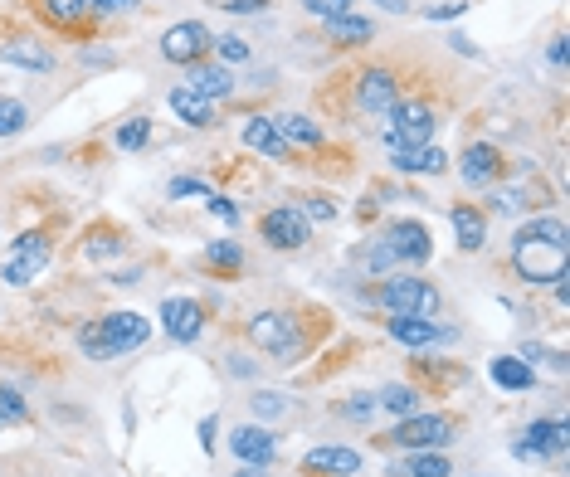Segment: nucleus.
<instances>
[{
  "mask_svg": "<svg viewBox=\"0 0 570 477\" xmlns=\"http://www.w3.org/2000/svg\"><path fill=\"white\" fill-rule=\"evenodd\" d=\"M249 341L264 346L273 361H298V351H303V331L288 312H254L249 317Z\"/></svg>",
  "mask_w": 570,
  "mask_h": 477,
  "instance_id": "nucleus-1",
  "label": "nucleus"
},
{
  "mask_svg": "<svg viewBox=\"0 0 570 477\" xmlns=\"http://www.w3.org/2000/svg\"><path fill=\"white\" fill-rule=\"evenodd\" d=\"M512 263L527 283H561L570 273V249L566 244H536V239H517Z\"/></svg>",
  "mask_w": 570,
  "mask_h": 477,
  "instance_id": "nucleus-2",
  "label": "nucleus"
},
{
  "mask_svg": "<svg viewBox=\"0 0 570 477\" xmlns=\"http://www.w3.org/2000/svg\"><path fill=\"white\" fill-rule=\"evenodd\" d=\"M380 307L390 317H439V288L424 278H390L380 288Z\"/></svg>",
  "mask_w": 570,
  "mask_h": 477,
  "instance_id": "nucleus-3",
  "label": "nucleus"
},
{
  "mask_svg": "<svg viewBox=\"0 0 570 477\" xmlns=\"http://www.w3.org/2000/svg\"><path fill=\"white\" fill-rule=\"evenodd\" d=\"M210 44H215V35L200 25V20H181V25H171L166 35H161V59L166 64H200L205 54H210Z\"/></svg>",
  "mask_w": 570,
  "mask_h": 477,
  "instance_id": "nucleus-4",
  "label": "nucleus"
},
{
  "mask_svg": "<svg viewBox=\"0 0 570 477\" xmlns=\"http://www.w3.org/2000/svg\"><path fill=\"white\" fill-rule=\"evenodd\" d=\"M454 419L449 414H410V419H400V429H395V443L400 448H410V453H419V448H444V443L454 439Z\"/></svg>",
  "mask_w": 570,
  "mask_h": 477,
  "instance_id": "nucleus-5",
  "label": "nucleus"
},
{
  "mask_svg": "<svg viewBox=\"0 0 570 477\" xmlns=\"http://www.w3.org/2000/svg\"><path fill=\"white\" fill-rule=\"evenodd\" d=\"M264 239L273 249H303L307 239H312V220H307L303 210H293V205H278V210L264 215Z\"/></svg>",
  "mask_w": 570,
  "mask_h": 477,
  "instance_id": "nucleus-6",
  "label": "nucleus"
},
{
  "mask_svg": "<svg viewBox=\"0 0 570 477\" xmlns=\"http://www.w3.org/2000/svg\"><path fill=\"white\" fill-rule=\"evenodd\" d=\"M161 322H166V336L176 346H190L200 331H205V307L195 297H166L161 302Z\"/></svg>",
  "mask_w": 570,
  "mask_h": 477,
  "instance_id": "nucleus-7",
  "label": "nucleus"
},
{
  "mask_svg": "<svg viewBox=\"0 0 570 477\" xmlns=\"http://www.w3.org/2000/svg\"><path fill=\"white\" fill-rule=\"evenodd\" d=\"M103 331H108V361H113V356H127V351L147 346L152 322H147L142 312H108V317H103Z\"/></svg>",
  "mask_w": 570,
  "mask_h": 477,
  "instance_id": "nucleus-8",
  "label": "nucleus"
},
{
  "mask_svg": "<svg viewBox=\"0 0 570 477\" xmlns=\"http://www.w3.org/2000/svg\"><path fill=\"white\" fill-rule=\"evenodd\" d=\"M390 132L410 151L429 147V137H434V112H429V103H395L390 108Z\"/></svg>",
  "mask_w": 570,
  "mask_h": 477,
  "instance_id": "nucleus-9",
  "label": "nucleus"
},
{
  "mask_svg": "<svg viewBox=\"0 0 570 477\" xmlns=\"http://www.w3.org/2000/svg\"><path fill=\"white\" fill-rule=\"evenodd\" d=\"M229 453L239 458V463H249V468H268L273 463V453H278V439L259 429V424H239L234 434H229Z\"/></svg>",
  "mask_w": 570,
  "mask_h": 477,
  "instance_id": "nucleus-10",
  "label": "nucleus"
},
{
  "mask_svg": "<svg viewBox=\"0 0 570 477\" xmlns=\"http://www.w3.org/2000/svg\"><path fill=\"white\" fill-rule=\"evenodd\" d=\"M385 244H390V254L400 258V263H424V258L434 254V244H429V229L419 220H395L385 229Z\"/></svg>",
  "mask_w": 570,
  "mask_h": 477,
  "instance_id": "nucleus-11",
  "label": "nucleus"
},
{
  "mask_svg": "<svg viewBox=\"0 0 570 477\" xmlns=\"http://www.w3.org/2000/svg\"><path fill=\"white\" fill-rule=\"evenodd\" d=\"M303 473H312V477H351V473H361V453H356V448H342V443L312 448V453L303 458Z\"/></svg>",
  "mask_w": 570,
  "mask_h": 477,
  "instance_id": "nucleus-12",
  "label": "nucleus"
},
{
  "mask_svg": "<svg viewBox=\"0 0 570 477\" xmlns=\"http://www.w3.org/2000/svg\"><path fill=\"white\" fill-rule=\"evenodd\" d=\"M395 93H400V83H395L390 69H366L361 83H356V103H361L366 112H390L395 103H400Z\"/></svg>",
  "mask_w": 570,
  "mask_h": 477,
  "instance_id": "nucleus-13",
  "label": "nucleus"
},
{
  "mask_svg": "<svg viewBox=\"0 0 570 477\" xmlns=\"http://www.w3.org/2000/svg\"><path fill=\"white\" fill-rule=\"evenodd\" d=\"M181 88H190V93L205 98V103H215V98H229V93H234V74H229L225 64H190Z\"/></svg>",
  "mask_w": 570,
  "mask_h": 477,
  "instance_id": "nucleus-14",
  "label": "nucleus"
},
{
  "mask_svg": "<svg viewBox=\"0 0 570 477\" xmlns=\"http://www.w3.org/2000/svg\"><path fill=\"white\" fill-rule=\"evenodd\" d=\"M566 443H570L566 419H536L532 429H527V443L517 453L522 458H546V453H566Z\"/></svg>",
  "mask_w": 570,
  "mask_h": 477,
  "instance_id": "nucleus-15",
  "label": "nucleus"
},
{
  "mask_svg": "<svg viewBox=\"0 0 570 477\" xmlns=\"http://www.w3.org/2000/svg\"><path fill=\"white\" fill-rule=\"evenodd\" d=\"M463 181L468 185H493L497 181V171H502V156H497L493 142H473V147L463 151Z\"/></svg>",
  "mask_w": 570,
  "mask_h": 477,
  "instance_id": "nucleus-16",
  "label": "nucleus"
},
{
  "mask_svg": "<svg viewBox=\"0 0 570 477\" xmlns=\"http://www.w3.org/2000/svg\"><path fill=\"white\" fill-rule=\"evenodd\" d=\"M449 220H454V244L463 249V254H478V249L488 244V220H483L473 205H458Z\"/></svg>",
  "mask_w": 570,
  "mask_h": 477,
  "instance_id": "nucleus-17",
  "label": "nucleus"
},
{
  "mask_svg": "<svg viewBox=\"0 0 570 477\" xmlns=\"http://www.w3.org/2000/svg\"><path fill=\"white\" fill-rule=\"evenodd\" d=\"M390 336L410 351H429L439 341V327H434V317H390Z\"/></svg>",
  "mask_w": 570,
  "mask_h": 477,
  "instance_id": "nucleus-18",
  "label": "nucleus"
},
{
  "mask_svg": "<svg viewBox=\"0 0 570 477\" xmlns=\"http://www.w3.org/2000/svg\"><path fill=\"white\" fill-rule=\"evenodd\" d=\"M244 142H249L254 151H264V156H273V161H283V156H288V142L278 137L273 117H249V122H244Z\"/></svg>",
  "mask_w": 570,
  "mask_h": 477,
  "instance_id": "nucleus-19",
  "label": "nucleus"
},
{
  "mask_svg": "<svg viewBox=\"0 0 570 477\" xmlns=\"http://www.w3.org/2000/svg\"><path fill=\"white\" fill-rule=\"evenodd\" d=\"M488 375H493L502 390H532L536 385V370L522 356H497L493 366H488Z\"/></svg>",
  "mask_w": 570,
  "mask_h": 477,
  "instance_id": "nucleus-20",
  "label": "nucleus"
},
{
  "mask_svg": "<svg viewBox=\"0 0 570 477\" xmlns=\"http://www.w3.org/2000/svg\"><path fill=\"white\" fill-rule=\"evenodd\" d=\"M273 127H278L283 142H298V147H317L322 142V127L312 117H303V112H283V117H273Z\"/></svg>",
  "mask_w": 570,
  "mask_h": 477,
  "instance_id": "nucleus-21",
  "label": "nucleus"
},
{
  "mask_svg": "<svg viewBox=\"0 0 570 477\" xmlns=\"http://www.w3.org/2000/svg\"><path fill=\"white\" fill-rule=\"evenodd\" d=\"M327 35L337 39V44H371V35H376V25L366 20V15H337V20H327Z\"/></svg>",
  "mask_w": 570,
  "mask_h": 477,
  "instance_id": "nucleus-22",
  "label": "nucleus"
},
{
  "mask_svg": "<svg viewBox=\"0 0 570 477\" xmlns=\"http://www.w3.org/2000/svg\"><path fill=\"white\" fill-rule=\"evenodd\" d=\"M0 59L5 64H20V69H54V59L39 49V44H30V39H10V44H0Z\"/></svg>",
  "mask_w": 570,
  "mask_h": 477,
  "instance_id": "nucleus-23",
  "label": "nucleus"
},
{
  "mask_svg": "<svg viewBox=\"0 0 570 477\" xmlns=\"http://www.w3.org/2000/svg\"><path fill=\"white\" fill-rule=\"evenodd\" d=\"M171 112H176L181 122H190V127H210V122H215L210 103H205V98H195L190 88H176V93H171Z\"/></svg>",
  "mask_w": 570,
  "mask_h": 477,
  "instance_id": "nucleus-24",
  "label": "nucleus"
},
{
  "mask_svg": "<svg viewBox=\"0 0 570 477\" xmlns=\"http://www.w3.org/2000/svg\"><path fill=\"white\" fill-rule=\"evenodd\" d=\"M380 409H390V414H400V419H410V414H419V390L415 385H385L376 395Z\"/></svg>",
  "mask_w": 570,
  "mask_h": 477,
  "instance_id": "nucleus-25",
  "label": "nucleus"
},
{
  "mask_svg": "<svg viewBox=\"0 0 570 477\" xmlns=\"http://www.w3.org/2000/svg\"><path fill=\"white\" fill-rule=\"evenodd\" d=\"M405 473L410 477H449L454 473V463H449L444 453H434V448H419V453H410Z\"/></svg>",
  "mask_w": 570,
  "mask_h": 477,
  "instance_id": "nucleus-26",
  "label": "nucleus"
},
{
  "mask_svg": "<svg viewBox=\"0 0 570 477\" xmlns=\"http://www.w3.org/2000/svg\"><path fill=\"white\" fill-rule=\"evenodd\" d=\"M78 351H83L88 361H108V331H103V317H93V322L78 327Z\"/></svg>",
  "mask_w": 570,
  "mask_h": 477,
  "instance_id": "nucleus-27",
  "label": "nucleus"
},
{
  "mask_svg": "<svg viewBox=\"0 0 570 477\" xmlns=\"http://www.w3.org/2000/svg\"><path fill=\"white\" fill-rule=\"evenodd\" d=\"M517 239H536V244H566V249H570L566 224H561V220H551V215H546V220L522 224V229H517Z\"/></svg>",
  "mask_w": 570,
  "mask_h": 477,
  "instance_id": "nucleus-28",
  "label": "nucleus"
},
{
  "mask_svg": "<svg viewBox=\"0 0 570 477\" xmlns=\"http://www.w3.org/2000/svg\"><path fill=\"white\" fill-rule=\"evenodd\" d=\"M44 263H49V258H10L0 278H5L10 288H25V283H35L39 273H44Z\"/></svg>",
  "mask_w": 570,
  "mask_h": 477,
  "instance_id": "nucleus-29",
  "label": "nucleus"
},
{
  "mask_svg": "<svg viewBox=\"0 0 570 477\" xmlns=\"http://www.w3.org/2000/svg\"><path fill=\"white\" fill-rule=\"evenodd\" d=\"M147 137H152V122H147V117H132V122L117 127V147L122 151H142L147 147Z\"/></svg>",
  "mask_w": 570,
  "mask_h": 477,
  "instance_id": "nucleus-30",
  "label": "nucleus"
},
{
  "mask_svg": "<svg viewBox=\"0 0 570 477\" xmlns=\"http://www.w3.org/2000/svg\"><path fill=\"white\" fill-rule=\"evenodd\" d=\"M25 122H30V112L20 98H0V137H15Z\"/></svg>",
  "mask_w": 570,
  "mask_h": 477,
  "instance_id": "nucleus-31",
  "label": "nucleus"
},
{
  "mask_svg": "<svg viewBox=\"0 0 570 477\" xmlns=\"http://www.w3.org/2000/svg\"><path fill=\"white\" fill-rule=\"evenodd\" d=\"M20 419H30V404L20 400L10 385H0V424H20Z\"/></svg>",
  "mask_w": 570,
  "mask_h": 477,
  "instance_id": "nucleus-32",
  "label": "nucleus"
},
{
  "mask_svg": "<svg viewBox=\"0 0 570 477\" xmlns=\"http://www.w3.org/2000/svg\"><path fill=\"white\" fill-rule=\"evenodd\" d=\"M210 49L220 54V64H225V59H229V64H244V59H249V44H244L239 35H220Z\"/></svg>",
  "mask_w": 570,
  "mask_h": 477,
  "instance_id": "nucleus-33",
  "label": "nucleus"
},
{
  "mask_svg": "<svg viewBox=\"0 0 570 477\" xmlns=\"http://www.w3.org/2000/svg\"><path fill=\"white\" fill-rule=\"evenodd\" d=\"M415 171H424V176H439V171H449V156L439 147H419L415 151Z\"/></svg>",
  "mask_w": 570,
  "mask_h": 477,
  "instance_id": "nucleus-34",
  "label": "nucleus"
},
{
  "mask_svg": "<svg viewBox=\"0 0 570 477\" xmlns=\"http://www.w3.org/2000/svg\"><path fill=\"white\" fill-rule=\"evenodd\" d=\"M395 263H400V258L390 254V244H385V239H376V244L366 249V268H371V273H390Z\"/></svg>",
  "mask_w": 570,
  "mask_h": 477,
  "instance_id": "nucleus-35",
  "label": "nucleus"
},
{
  "mask_svg": "<svg viewBox=\"0 0 570 477\" xmlns=\"http://www.w3.org/2000/svg\"><path fill=\"white\" fill-rule=\"evenodd\" d=\"M205 258H210V263H215V268H239V263H244V254H239V244H210V249H205Z\"/></svg>",
  "mask_w": 570,
  "mask_h": 477,
  "instance_id": "nucleus-36",
  "label": "nucleus"
},
{
  "mask_svg": "<svg viewBox=\"0 0 570 477\" xmlns=\"http://www.w3.org/2000/svg\"><path fill=\"white\" fill-rule=\"evenodd\" d=\"M15 258H49V239L44 234H20L15 239Z\"/></svg>",
  "mask_w": 570,
  "mask_h": 477,
  "instance_id": "nucleus-37",
  "label": "nucleus"
},
{
  "mask_svg": "<svg viewBox=\"0 0 570 477\" xmlns=\"http://www.w3.org/2000/svg\"><path fill=\"white\" fill-rule=\"evenodd\" d=\"M249 409H254V419H278L288 400H278V395H249Z\"/></svg>",
  "mask_w": 570,
  "mask_h": 477,
  "instance_id": "nucleus-38",
  "label": "nucleus"
},
{
  "mask_svg": "<svg viewBox=\"0 0 570 477\" xmlns=\"http://www.w3.org/2000/svg\"><path fill=\"white\" fill-rule=\"evenodd\" d=\"M303 5L317 15V20H337V15H346V10H351V0H303Z\"/></svg>",
  "mask_w": 570,
  "mask_h": 477,
  "instance_id": "nucleus-39",
  "label": "nucleus"
},
{
  "mask_svg": "<svg viewBox=\"0 0 570 477\" xmlns=\"http://www.w3.org/2000/svg\"><path fill=\"white\" fill-rule=\"evenodd\" d=\"M171 195H176V200H186V195H205V200H210L215 190L205 181H195V176H176V181H171Z\"/></svg>",
  "mask_w": 570,
  "mask_h": 477,
  "instance_id": "nucleus-40",
  "label": "nucleus"
},
{
  "mask_svg": "<svg viewBox=\"0 0 570 477\" xmlns=\"http://www.w3.org/2000/svg\"><path fill=\"white\" fill-rule=\"evenodd\" d=\"M44 5H49L54 20H78V15L88 10V0H44Z\"/></svg>",
  "mask_w": 570,
  "mask_h": 477,
  "instance_id": "nucleus-41",
  "label": "nucleus"
},
{
  "mask_svg": "<svg viewBox=\"0 0 570 477\" xmlns=\"http://www.w3.org/2000/svg\"><path fill=\"white\" fill-rule=\"evenodd\" d=\"M527 200H522V190H497L493 195V210H502V215H517Z\"/></svg>",
  "mask_w": 570,
  "mask_h": 477,
  "instance_id": "nucleus-42",
  "label": "nucleus"
},
{
  "mask_svg": "<svg viewBox=\"0 0 570 477\" xmlns=\"http://www.w3.org/2000/svg\"><path fill=\"white\" fill-rule=\"evenodd\" d=\"M371 409H376V395H356V400H346V404H342L346 419H366Z\"/></svg>",
  "mask_w": 570,
  "mask_h": 477,
  "instance_id": "nucleus-43",
  "label": "nucleus"
},
{
  "mask_svg": "<svg viewBox=\"0 0 570 477\" xmlns=\"http://www.w3.org/2000/svg\"><path fill=\"white\" fill-rule=\"evenodd\" d=\"M98 15H127V10H137L142 0H88Z\"/></svg>",
  "mask_w": 570,
  "mask_h": 477,
  "instance_id": "nucleus-44",
  "label": "nucleus"
},
{
  "mask_svg": "<svg viewBox=\"0 0 570 477\" xmlns=\"http://www.w3.org/2000/svg\"><path fill=\"white\" fill-rule=\"evenodd\" d=\"M210 215H215V220H225V224H234V220H239V210H234V200H225V195H210Z\"/></svg>",
  "mask_w": 570,
  "mask_h": 477,
  "instance_id": "nucleus-45",
  "label": "nucleus"
},
{
  "mask_svg": "<svg viewBox=\"0 0 570 477\" xmlns=\"http://www.w3.org/2000/svg\"><path fill=\"white\" fill-rule=\"evenodd\" d=\"M307 215H312V220H332V215H337V205H327L322 195H312V200H307Z\"/></svg>",
  "mask_w": 570,
  "mask_h": 477,
  "instance_id": "nucleus-46",
  "label": "nucleus"
},
{
  "mask_svg": "<svg viewBox=\"0 0 570 477\" xmlns=\"http://www.w3.org/2000/svg\"><path fill=\"white\" fill-rule=\"evenodd\" d=\"M463 10H468L463 0H454V5H434V10H429V20H458Z\"/></svg>",
  "mask_w": 570,
  "mask_h": 477,
  "instance_id": "nucleus-47",
  "label": "nucleus"
},
{
  "mask_svg": "<svg viewBox=\"0 0 570 477\" xmlns=\"http://www.w3.org/2000/svg\"><path fill=\"white\" fill-rule=\"evenodd\" d=\"M546 59H551L556 69L566 64V35H556V39H551V49H546Z\"/></svg>",
  "mask_w": 570,
  "mask_h": 477,
  "instance_id": "nucleus-48",
  "label": "nucleus"
},
{
  "mask_svg": "<svg viewBox=\"0 0 570 477\" xmlns=\"http://www.w3.org/2000/svg\"><path fill=\"white\" fill-rule=\"evenodd\" d=\"M268 0H229L225 10H234V15H254V10H264Z\"/></svg>",
  "mask_w": 570,
  "mask_h": 477,
  "instance_id": "nucleus-49",
  "label": "nucleus"
},
{
  "mask_svg": "<svg viewBox=\"0 0 570 477\" xmlns=\"http://www.w3.org/2000/svg\"><path fill=\"white\" fill-rule=\"evenodd\" d=\"M200 448H205V453L215 448V419H205V424H200Z\"/></svg>",
  "mask_w": 570,
  "mask_h": 477,
  "instance_id": "nucleus-50",
  "label": "nucleus"
},
{
  "mask_svg": "<svg viewBox=\"0 0 570 477\" xmlns=\"http://www.w3.org/2000/svg\"><path fill=\"white\" fill-rule=\"evenodd\" d=\"M449 44H454L458 54H478V49H473V39H468V35H454V39H449Z\"/></svg>",
  "mask_w": 570,
  "mask_h": 477,
  "instance_id": "nucleus-51",
  "label": "nucleus"
},
{
  "mask_svg": "<svg viewBox=\"0 0 570 477\" xmlns=\"http://www.w3.org/2000/svg\"><path fill=\"white\" fill-rule=\"evenodd\" d=\"M376 5H385V10H395V15H405V10H410V0H376Z\"/></svg>",
  "mask_w": 570,
  "mask_h": 477,
  "instance_id": "nucleus-52",
  "label": "nucleus"
},
{
  "mask_svg": "<svg viewBox=\"0 0 570 477\" xmlns=\"http://www.w3.org/2000/svg\"><path fill=\"white\" fill-rule=\"evenodd\" d=\"M234 477H264V473H259V468H249V473H234Z\"/></svg>",
  "mask_w": 570,
  "mask_h": 477,
  "instance_id": "nucleus-53",
  "label": "nucleus"
}]
</instances>
